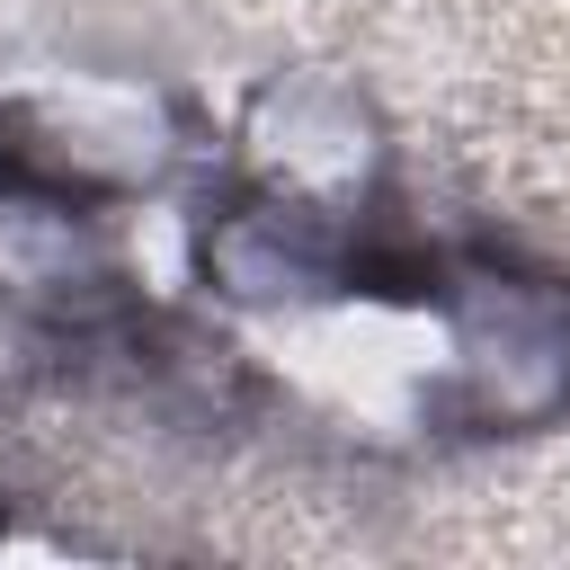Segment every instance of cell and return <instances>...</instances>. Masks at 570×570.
<instances>
[{
  "mask_svg": "<svg viewBox=\"0 0 570 570\" xmlns=\"http://www.w3.org/2000/svg\"><path fill=\"white\" fill-rule=\"evenodd\" d=\"M445 321L463 356V410L481 428H534L570 410V285L481 258L445 285Z\"/></svg>",
  "mask_w": 570,
  "mask_h": 570,
  "instance_id": "obj_1",
  "label": "cell"
}]
</instances>
